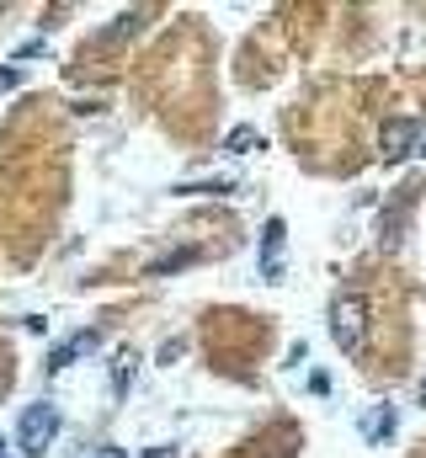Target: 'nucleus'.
Here are the masks:
<instances>
[{"instance_id":"f257e3e1","label":"nucleus","mask_w":426,"mask_h":458,"mask_svg":"<svg viewBox=\"0 0 426 458\" xmlns=\"http://www.w3.org/2000/svg\"><path fill=\"white\" fill-rule=\"evenodd\" d=\"M59 427H64V416H59V405L54 400H32L27 411H21V421H16V454L27 458H43L54 448V437H59Z\"/></svg>"},{"instance_id":"f03ea898","label":"nucleus","mask_w":426,"mask_h":458,"mask_svg":"<svg viewBox=\"0 0 426 458\" xmlns=\"http://www.w3.org/2000/svg\"><path fill=\"white\" fill-rule=\"evenodd\" d=\"M362 336H368V304H362V293H336L330 299V342L341 346L346 357H357Z\"/></svg>"},{"instance_id":"7ed1b4c3","label":"nucleus","mask_w":426,"mask_h":458,"mask_svg":"<svg viewBox=\"0 0 426 458\" xmlns=\"http://www.w3.org/2000/svg\"><path fill=\"white\" fill-rule=\"evenodd\" d=\"M411 149H422V123L416 117H389L384 133H379V160L384 165H400Z\"/></svg>"},{"instance_id":"20e7f679","label":"nucleus","mask_w":426,"mask_h":458,"mask_svg":"<svg viewBox=\"0 0 426 458\" xmlns=\"http://www.w3.org/2000/svg\"><path fill=\"white\" fill-rule=\"evenodd\" d=\"M283 240H288V225L283 219H267L261 225V277L267 283H283Z\"/></svg>"},{"instance_id":"39448f33","label":"nucleus","mask_w":426,"mask_h":458,"mask_svg":"<svg viewBox=\"0 0 426 458\" xmlns=\"http://www.w3.org/2000/svg\"><path fill=\"white\" fill-rule=\"evenodd\" d=\"M133 378H139V352H133V346H117V352H112V362H106V384H112V400H128Z\"/></svg>"},{"instance_id":"423d86ee","label":"nucleus","mask_w":426,"mask_h":458,"mask_svg":"<svg viewBox=\"0 0 426 458\" xmlns=\"http://www.w3.org/2000/svg\"><path fill=\"white\" fill-rule=\"evenodd\" d=\"M395 427H400V411L384 400V405H368V411H362V427H357V432H362V443H373V448H379V443H389V437H395Z\"/></svg>"},{"instance_id":"0eeeda50","label":"nucleus","mask_w":426,"mask_h":458,"mask_svg":"<svg viewBox=\"0 0 426 458\" xmlns=\"http://www.w3.org/2000/svg\"><path fill=\"white\" fill-rule=\"evenodd\" d=\"M97 346H102V336H97V331H75L70 342H59L54 352H48V373H64L70 362H81V357H91Z\"/></svg>"},{"instance_id":"6e6552de","label":"nucleus","mask_w":426,"mask_h":458,"mask_svg":"<svg viewBox=\"0 0 426 458\" xmlns=\"http://www.w3.org/2000/svg\"><path fill=\"white\" fill-rule=\"evenodd\" d=\"M405 214H411V187H400V198H395V203L379 214V245H384V250H395V245H400Z\"/></svg>"},{"instance_id":"1a4fd4ad","label":"nucleus","mask_w":426,"mask_h":458,"mask_svg":"<svg viewBox=\"0 0 426 458\" xmlns=\"http://www.w3.org/2000/svg\"><path fill=\"white\" fill-rule=\"evenodd\" d=\"M251 149H261V133L251 123H240V128L224 133V155H251Z\"/></svg>"},{"instance_id":"9d476101","label":"nucleus","mask_w":426,"mask_h":458,"mask_svg":"<svg viewBox=\"0 0 426 458\" xmlns=\"http://www.w3.org/2000/svg\"><path fill=\"white\" fill-rule=\"evenodd\" d=\"M209 192H229V182L213 176V182H182V187H176V198H209Z\"/></svg>"},{"instance_id":"9b49d317","label":"nucleus","mask_w":426,"mask_h":458,"mask_svg":"<svg viewBox=\"0 0 426 458\" xmlns=\"http://www.w3.org/2000/svg\"><path fill=\"white\" fill-rule=\"evenodd\" d=\"M187 261H192V250H176V256H166V261H149L144 272H149V277H166V272H176V267H187Z\"/></svg>"},{"instance_id":"f8f14e48","label":"nucleus","mask_w":426,"mask_h":458,"mask_svg":"<svg viewBox=\"0 0 426 458\" xmlns=\"http://www.w3.org/2000/svg\"><path fill=\"white\" fill-rule=\"evenodd\" d=\"M139 16H144V11H128V16H117V21H112V27H106L102 38H106V43H117V38H128V32H133V27H139Z\"/></svg>"},{"instance_id":"ddd939ff","label":"nucleus","mask_w":426,"mask_h":458,"mask_svg":"<svg viewBox=\"0 0 426 458\" xmlns=\"http://www.w3.org/2000/svg\"><path fill=\"white\" fill-rule=\"evenodd\" d=\"M155 357H160L166 368H171V362H182V357H187V336H171V342H160V352H155Z\"/></svg>"},{"instance_id":"4468645a","label":"nucleus","mask_w":426,"mask_h":458,"mask_svg":"<svg viewBox=\"0 0 426 458\" xmlns=\"http://www.w3.org/2000/svg\"><path fill=\"white\" fill-rule=\"evenodd\" d=\"M16 86H21V70H16V64H5V70H0V91H16Z\"/></svg>"},{"instance_id":"2eb2a0df","label":"nucleus","mask_w":426,"mask_h":458,"mask_svg":"<svg viewBox=\"0 0 426 458\" xmlns=\"http://www.w3.org/2000/svg\"><path fill=\"white\" fill-rule=\"evenodd\" d=\"M0 458H16V443H5V437H0Z\"/></svg>"},{"instance_id":"dca6fc26","label":"nucleus","mask_w":426,"mask_h":458,"mask_svg":"<svg viewBox=\"0 0 426 458\" xmlns=\"http://www.w3.org/2000/svg\"><path fill=\"white\" fill-rule=\"evenodd\" d=\"M149 458H176V448H149Z\"/></svg>"},{"instance_id":"f3484780","label":"nucleus","mask_w":426,"mask_h":458,"mask_svg":"<svg viewBox=\"0 0 426 458\" xmlns=\"http://www.w3.org/2000/svg\"><path fill=\"white\" fill-rule=\"evenodd\" d=\"M416 394H422V405H426V373H422V384H416Z\"/></svg>"},{"instance_id":"a211bd4d","label":"nucleus","mask_w":426,"mask_h":458,"mask_svg":"<svg viewBox=\"0 0 426 458\" xmlns=\"http://www.w3.org/2000/svg\"><path fill=\"white\" fill-rule=\"evenodd\" d=\"M422 155H426V144H422Z\"/></svg>"},{"instance_id":"6ab92c4d","label":"nucleus","mask_w":426,"mask_h":458,"mask_svg":"<svg viewBox=\"0 0 426 458\" xmlns=\"http://www.w3.org/2000/svg\"><path fill=\"white\" fill-rule=\"evenodd\" d=\"M97 458H106V454H97Z\"/></svg>"}]
</instances>
